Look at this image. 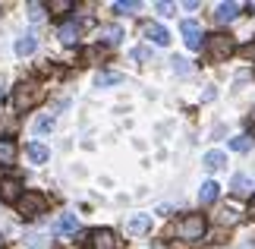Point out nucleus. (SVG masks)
<instances>
[{
  "label": "nucleus",
  "instance_id": "f257e3e1",
  "mask_svg": "<svg viewBox=\"0 0 255 249\" xmlns=\"http://www.w3.org/2000/svg\"><path fill=\"white\" fill-rule=\"evenodd\" d=\"M205 231H208L205 215H183L180 221H176V237H180V240L195 243V240H202V237H205Z\"/></svg>",
  "mask_w": 255,
  "mask_h": 249
},
{
  "label": "nucleus",
  "instance_id": "f03ea898",
  "mask_svg": "<svg viewBox=\"0 0 255 249\" xmlns=\"http://www.w3.org/2000/svg\"><path fill=\"white\" fill-rule=\"evenodd\" d=\"M41 98H44V88H38L35 82H19L13 92V104H16V111H32Z\"/></svg>",
  "mask_w": 255,
  "mask_h": 249
},
{
  "label": "nucleus",
  "instance_id": "7ed1b4c3",
  "mask_svg": "<svg viewBox=\"0 0 255 249\" xmlns=\"http://www.w3.org/2000/svg\"><path fill=\"white\" fill-rule=\"evenodd\" d=\"M233 51H237V38H233V35H227V32L208 35V54H211V60H227V57H233Z\"/></svg>",
  "mask_w": 255,
  "mask_h": 249
},
{
  "label": "nucleus",
  "instance_id": "20e7f679",
  "mask_svg": "<svg viewBox=\"0 0 255 249\" xmlns=\"http://www.w3.org/2000/svg\"><path fill=\"white\" fill-rule=\"evenodd\" d=\"M16 208H19V215H22V218H38V215H44L47 199L41 193H35V189H28V193H22V199L16 202Z\"/></svg>",
  "mask_w": 255,
  "mask_h": 249
},
{
  "label": "nucleus",
  "instance_id": "39448f33",
  "mask_svg": "<svg viewBox=\"0 0 255 249\" xmlns=\"http://www.w3.org/2000/svg\"><path fill=\"white\" fill-rule=\"evenodd\" d=\"M19 199H22V180H19V177H3V180H0V202L16 205Z\"/></svg>",
  "mask_w": 255,
  "mask_h": 249
},
{
  "label": "nucleus",
  "instance_id": "423d86ee",
  "mask_svg": "<svg viewBox=\"0 0 255 249\" xmlns=\"http://www.w3.org/2000/svg\"><path fill=\"white\" fill-rule=\"evenodd\" d=\"M180 32H183V41H186V47L189 51H199L202 47V25L195 22V19H183V25H180Z\"/></svg>",
  "mask_w": 255,
  "mask_h": 249
},
{
  "label": "nucleus",
  "instance_id": "0eeeda50",
  "mask_svg": "<svg viewBox=\"0 0 255 249\" xmlns=\"http://www.w3.org/2000/svg\"><path fill=\"white\" fill-rule=\"evenodd\" d=\"M88 246L92 249H117V234L111 227H98V231L88 234Z\"/></svg>",
  "mask_w": 255,
  "mask_h": 249
},
{
  "label": "nucleus",
  "instance_id": "6e6552de",
  "mask_svg": "<svg viewBox=\"0 0 255 249\" xmlns=\"http://www.w3.org/2000/svg\"><path fill=\"white\" fill-rule=\"evenodd\" d=\"M142 35L148 38V41L161 44V47H167V44H170V35H167V28H164L161 22H142Z\"/></svg>",
  "mask_w": 255,
  "mask_h": 249
},
{
  "label": "nucleus",
  "instance_id": "1a4fd4ad",
  "mask_svg": "<svg viewBox=\"0 0 255 249\" xmlns=\"http://www.w3.org/2000/svg\"><path fill=\"white\" fill-rule=\"evenodd\" d=\"M54 234L57 237H76L79 234V218L76 215H60L57 224H54Z\"/></svg>",
  "mask_w": 255,
  "mask_h": 249
},
{
  "label": "nucleus",
  "instance_id": "9d476101",
  "mask_svg": "<svg viewBox=\"0 0 255 249\" xmlns=\"http://www.w3.org/2000/svg\"><path fill=\"white\" fill-rule=\"evenodd\" d=\"M82 25H85V22H79V19H66V22L60 25V32H57V35H60V41H63V44H76V41H79Z\"/></svg>",
  "mask_w": 255,
  "mask_h": 249
},
{
  "label": "nucleus",
  "instance_id": "9b49d317",
  "mask_svg": "<svg viewBox=\"0 0 255 249\" xmlns=\"http://www.w3.org/2000/svg\"><path fill=\"white\" fill-rule=\"evenodd\" d=\"M240 3H218L214 6V19H218V22H233V19L240 16Z\"/></svg>",
  "mask_w": 255,
  "mask_h": 249
},
{
  "label": "nucleus",
  "instance_id": "f8f14e48",
  "mask_svg": "<svg viewBox=\"0 0 255 249\" xmlns=\"http://www.w3.org/2000/svg\"><path fill=\"white\" fill-rule=\"evenodd\" d=\"M126 231H129L132 237H139V234H148V231H151V215H135V218H129Z\"/></svg>",
  "mask_w": 255,
  "mask_h": 249
},
{
  "label": "nucleus",
  "instance_id": "ddd939ff",
  "mask_svg": "<svg viewBox=\"0 0 255 249\" xmlns=\"http://www.w3.org/2000/svg\"><path fill=\"white\" fill-rule=\"evenodd\" d=\"M25 155H28V161H32V164H44L47 158H51V152H47L41 142H28L25 145Z\"/></svg>",
  "mask_w": 255,
  "mask_h": 249
},
{
  "label": "nucleus",
  "instance_id": "4468645a",
  "mask_svg": "<svg viewBox=\"0 0 255 249\" xmlns=\"http://www.w3.org/2000/svg\"><path fill=\"white\" fill-rule=\"evenodd\" d=\"M218 196H221V186L214 183V180H205V183H202V189H199V202H202V205H211Z\"/></svg>",
  "mask_w": 255,
  "mask_h": 249
},
{
  "label": "nucleus",
  "instance_id": "2eb2a0df",
  "mask_svg": "<svg viewBox=\"0 0 255 249\" xmlns=\"http://www.w3.org/2000/svg\"><path fill=\"white\" fill-rule=\"evenodd\" d=\"M202 164L208 167V171H221V167L227 164V155H224L221 148H211V152H208V155L202 158Z\"/></svg>",
  "mask_w": 255,
  "mask_h": 249
},
{
  "label": "nucleus",
  "instance_id": "dca6fc26",
  "mask_svg": "<svg viewBox=\"0 0 255 249\" xmlns=\"http://www.w3.org/2000/svg\"><path fill=\"white\" fill-rule=\"evenodd\" d=\"M13 161H16V142L13 139H0V164L9 167Z\"/></svg>",
  "mask_w": 255,
  "mask_h": 249
},
{
  "label": "nucleus",
  "instance_id": "f3484780",
  "mask_svg": "<svg viewBox=\"0 0 255 249\" xmlns=\"http://www.w3.org/2000/svg\"><path fill=\"white\" fill-rule=\"evenodd\" d=\"M98 38H101L104 44H120V38H123V28H120V25H101V32H98Z\"/></svg>",
  "mask_w": 255,
  "mask_h": 249
},
{
  "label": "nucleus",
  "instance_id": "a211bd4d",
  "mask_svg": "<svg viewBox=\"0 0 255 249\" xmlns=\"http://www.w3.org/2000/svg\"><path fill=\"white\" fill-rule=\"evenodd\" d=\"M35 47H38V38H35V35L19 38V41H16V57H28V54H35Z\"/></svg>",
  "mask_w": 255,
  "mask_h": 249
},
{
  "label": "nucleus",
  "instance_id": "6ab92c4d",
  "mask_svg": "<svg viewBox=\"0 0 255 249\" xmlns=\"http://www.w3.org/2000/svg\"><path fill=\"white\" fill-rule=\"evenodd\" d=\"M120 82H123V73H98V76H95V85H98V88L120 85Z\"/></svg>",
  "mask_w": 255,
  "mask_h": 249
},
{
  "label": "nucleus",
  "instance_id": "aec40b11",
  "mask_svg": "<svg viewBox=\"0 0 255 249\" xmlns=\"http://www.w3.org/2000/svg\"><path fill=\"white\" fill-rule=\"evenodd\" d=\"M230 186H233V196H249V186H252V180H249L246 174H237Z\"/></svg>",
  "mask_w": 255,
  "mask_h": 249
},
{
  "label": "nucleus",
  "instance_id": "412c9836",
  "mask_svg": "<svg viewBox=\"0 0 255 249\" xmlns=\"http://www.w3.org/2000/svg\"><path fill=\"white\" fill-rule=\"evenodd\" d=\"M230 148H233V152H249V148H252V136L246 133V136H237V139H230Z\"/></svg>",
  "mask_w": 255,
  "mask_h": 249
},
{
  "label": "nucleus",
  "instance_id": "4be33fe9",
  "mask_svg": "<svg viewBox=\"0 0 255 249\" xmlns=\"http://www.w3.org/2000/svg\"><path fill=\"white\" fill-rule=\"evenodd\" d=\"M35 133H51V129H54V117L51 114H44V117H38V120H35Z\"/></svg>",
  "mask_w": 255,
  "mask_h": 249
},
{
  "label": "nucleus",
  "instance_id": "5701e85b",
  "mask_svg": "<svg viewBox=\"0 0 255 249\" xmlns=\"http://www.w3.org/2000/svg\"><path fill=\"white\" fill-rule=\"evenodd\" d=\"M114 9L117 13H135V9H139V0H117Z\"/></svg>",
  "mask_w": 255,
  "mask_h": 249
},
{
  "label": "nucleus",
  "instance_id": "b1692460",
  "mask_svg": "<svg viewBox=\"0 0 255 249\" xmlns=\"http://www.w3.org/2000/svg\"><path fill=\"white\" fill-rule=\"evenodd\" d=\"M28 16H32V22H41V19H44V6L41 3H28Z\"/></svg>",
  "mask_w": 255,
  "mask_h": 249
},
{
  "label": "nucleus",
  "instance_id": "393cba45",
  "mask_svg": "<svg viewBox=\"0 0 255 249\" xmlns=\"http://www.w3.org/2000/svg\"><path fill=\"white\" fill-rule=\"evenodd\" d=\"M218 221H221V224H227V227H230V224H237V212H233V208H224V212L218 215Z\"/></svg>",
  "mask_w": 255,
  "mask_h": 249
},
{
  "label": "nucleus",
  "instance_id": "a878e982",
  "mask_svg": "<svg viewBox=\"0 0 255 249\" xmlns=\"http://www.w3.org/2000/svg\"><path fill=\"white\" fill-rule=\"evenodd\" d=\"M47 9H54V13H66V9H73L70 0H54V3H47Z\"/></svg>",
  "mask_w": 255,
  "mask_h": 249
},
{
  "label": "nucleus",
  "instance_id": "bb28decb",
  "mask_svg": "<svg viewBox=\"0 0 255 249\" xmlns=\"http://www.w3.org/2000/svg\"><path fill=\"white\" fill-rule=\"evenodd\" d=\"M132 57H135V60H151V51H148V47H135Z\"/></svg>",
  "mask_w": 255,
  "mask_h": 249
},
{
  "label": "nucleus",
  "instance_id": "cd10ccee",
  "mask_svg": "<svg viewBox=\"0 0 255 249\" xmlns=\"http://www.w3.org/2000/svg\"><path fill=\"white\" fill-rule=\"evenodd\" d=\"M173 69H176L180 76H186V73H189V66H186V60H183V57H176V60H173Z\"/></svg>",
  "mask_w": 255,
  "mask_h": 249
},
{
  "label": "nucleus",
  "instance_id": "c85d7f7f",
  "mask_svg": "<svg viewBox=\"0 0 255 249\" xmlns=\"http://www.w3.org/2000/svg\"><path fill=\"white\" fill-rule=\"evenodd\" d=\"M158 13L161 16H173V3H164V0H161V3H158Z\"/></svg>",
  "mask_w": 255,
  "mask_h": 249
},
{
  "label": "nucleus",
  "instance_id": "c756f323",
  "mask_svg": "<svg viewBox=\"0 0 255 249\" xmlns=\"http://www.w3.org/2000/svg\"><path fill=\"white\" fill-rule=\"evenodd\" d=\"M240 54H243V57H249V60H252V57H255V44H249V47H243Z\"/></svg>",
  "mask_w": 255,
  "mask_h": 249
},
{
  "label": "nucleus",
  "instance_id": "7c9ffc66",
  "mask_svg": "<svg viewBox=\"0 0 255 249\" xmlns=\"http://www.w3.org/2000/svg\"><path fill=\"white\" fill-rule=\"evenodd\" d=\"M151 249H167V246H164V243H154V246H151Z\"/></svg>",
  "mask_w": 255,
  "mask_h": 249
},
{
  "label": "nucleus",
  "instance_id": "2f4dec72",
  "mask_svg": "<svg viewBox=\"0 0 255 249\" xmlns=\"http://www.w3.org/2000/svg\"><path fill=\"white\" fill-rule=\"evenodd\" d=\"M249 126H252V129H255V117H252V120H249Z\"/></svg>",
  "mask_w": 255,
  "mask_h": 249
},
{
  "label": "nucleus",
  "instance_id": "473e14b6",
  "mask_svg": "<svg viewBox=\"0 0 255 249\" xmlns=\"http://www.w3.org/2000/svg\"><path fill=\"white\" fill-rule=\"evenodd\" d=\"M252 218H255V205H252Z\"/></svg>",
  "mask_w": 255,
  "mask_h": 249
},
{
  "label": "nucleus",
  "instance_id": "72a5a7b5",
  "mask_svg": "<svg viewBox=\"0 0 255 249\" xmlns=\"http://www.w3.org/2000/svg\"><path fill=\"white\" fill-rule=\"evenodd\" d=\"M0 249H3V240H0Z\"/></svg>",
  "mask_w": 255,
  "mask_h": 249
}]
</instances>
